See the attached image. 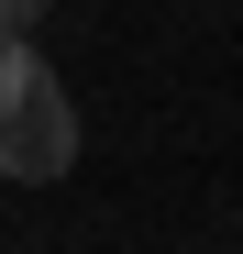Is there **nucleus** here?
Segmentation results:
<instances>
[{"instance_id": "obj_3", "label": "nucleus", "mask_w": 243, "mask_h": 254, "mask_svg": "<svg viewBox=\"0 0 243 254\" xmlns=\"http://www.w3.org/2000/svg\"><path fill=\"white\" fill-rule=\"evenodd\" d=\"M45 11H56V0H0V33H33Z\"/></svg>"}, {"instance_id": "obj_2", "label": "nucleus", "mask_w": 243, "mask_h": 254, "mask_svg": "<svg viewBox=\"0 0 243 254\" xmlns=\"http://www.w3.org/2000/svg\"><path fill=\"white\" fill-rule=\"evenodd\" d=\"M33 89H56V66H45V45L33 33H0V122H11Z\"/></svg>"}, {"instance_id": "obj_1", "label": "nucleus", "mask_w": 243, "mask_h": 254, "mask_svg": "<svg viewBox=\"0 0 243 254\" xmlns=\"http://www.w3.org/2000/svg\"><path fill=\"white\" fill-rule=\"evenodd\" d=\"M66 166H77V100H66V77H56V89H33L11 122H0V177L56 188Z\"/></svg>"}]
</instances>
